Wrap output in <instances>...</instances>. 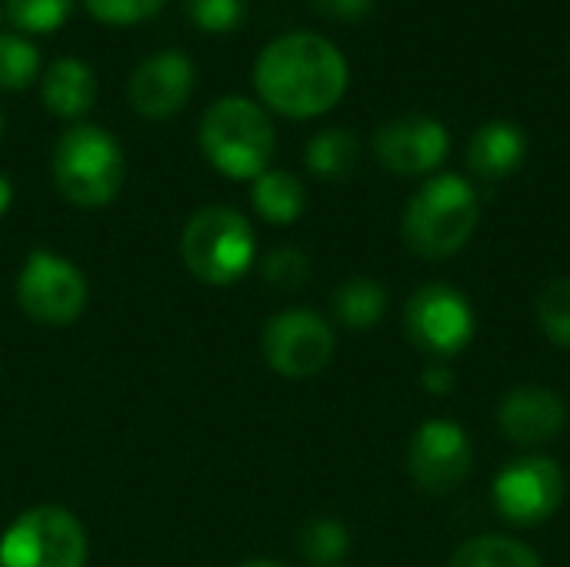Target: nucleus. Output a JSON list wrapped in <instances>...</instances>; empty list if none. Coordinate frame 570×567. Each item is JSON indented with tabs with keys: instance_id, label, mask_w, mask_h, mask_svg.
Wrapping results in <instances>:
<instances>
[{
	"instance_id": "21",
	"label": "nucleus",
	"mask_w": 570,
	"mask_h": 567,
	"mask_svg": "<svg viewBox=\"0 0 570 567\" xmlns=\"http://www.w3.org/2000/svg\"><path fill=\"white\" fill-rule=\"evenodd\" d=\"M304 561L314 567H334L341 565L351 551V535L341 521L334 518H314L311 525H304L301 541H297Z\"/></svg>"
},
{
	"instance_id": "30",
	"label": "nucleus",
	"mask_w": 570,
	"mask_h": 567,
	"mask_svg": "<svg viewBox=\"0 0 570 567\" xmlns=\"http://www.w3.org/2000/svg\"><path fill=\"white\" fill-rule=\"evenodd\" d=\"M10 204H13V187H10V180L0 174V217L10 211Z\"/></svg>"
},
{
	"instance_id": "19",
	"label": "nucleus",
	"mask_w": 570,
	"mask_h": 567,
	"mask_svg": "<svg viewBox=\"0 0 570 567\" xmlns=\"http://www.w3.org/2000/svg\"><path fill=\"white\" fill-rule=\"evenodd\" d=\"M448 567H541V558L531 545L504 535H481L464 541Z\"/></svg>"
},
{
	"instance_id": "15",
	"label": "nucleus",
	"mask_w": 570,
	"mask_h": 567,
	"mask_svg": "<svg viewBox=\"0 0 570 567\" xmlns=\"http://www.w3.org/2000/svg\"><path fill=\"white\" fill-rule=\"evenodd\" d=\"M528 157V134L511 120L484 124L468 144V167L484 180H504L521 170Z\"/></svg>"
},
{
	"instance_id": "5",
	"label": "nucleus",
	"mask_w": 570,
	"mask_h": 567,
	"mask_svg": "<svg viewBox=\"0 0 570 567\" xmlns=\"http://www.w3.org/2000/svg\"><path fill=\"white\" fill-rule=\"evenodd\" d=\"M180 257L197 281L234 284L254 264V231L234 207H200L180 234Z\"/></svg>"
},
{
	"instance_id": "9",
	"label": "nucleus",
	"mask_w": 570,
	"mask_h": 567,
	"mask_svg": "<svg viewBox=\"0 0 570 567\" xmlns=\"http://www.w3.org/2000/svg\"><path fill=\"white\" fill-rule=\"evenodd\" d=\"M17 301L37 324L63 328L80 317L87 304L83 274L60 254L33 251L17 277Z\"/></svg>"
},
{
	"instance_id": "12",
	"label": "nucleus",
	"mask_w": 570,
	"mask_h": 567,
	"mask_svg": "<svg viewBox=\"0 0 570 567\" xmlns=\"http://www.w3.org/2000/svg\"><path fill=\"white\" fill-rule=\"evenodd\" d=\"M451 150V134L438 117L428 114H401L377 127L374 154L377 160L401 177L434 174Z\"/></svg>"
},
{
	"instance_id": "28",
	"label": "nucleus",
	"mask_w": 570,
	"mask_h": 567,
	"mask_svg": "<svg viewBox=\"0 0 570 567\" xmlns=\"http://www.w3.org/2000/svg\"><path fill=\"white\" fill-rule=\"evenodd\" d=\"M311 7L317 13H324L327 20L354 23V20H364L374 10V0H311Z\"/></svg>"
},
{
	"instance_id": "24",
	"label": "nucleus",
	"mask_w": 570,
	"mask_h": 567,
	"mask_svg": "<svg viewBox=\"0 0 570 567\" xmlns=\"http://www.w3.org/2000/svg\"><path fill=\"white\" fill-rule=\"evenodd\" d=\"M538 324L551 344L570 348V277H561L544 287L538 301Z\"/></svg>"
},
{
	"instance_id": "16",
	"label": "nucleus",
	"mask_w": 570,
	"mask_h": 567,
	"mask_svg": "<svg viewBox=\"0 0 570 567\" xmlns=\"http://www.w3.org/2000/svg\"><path fill=\"white\" fill-rule=\"evenodd\" d=\"M43 107L63 120L83 117L97 100V77L87 60L80 57H57L40 80Z\"/></svg>"
},
{
	"instance_id": "7",
	"label": "nucleus",
	"mask_w": 570,
	"mask_h": 567,
	"mask_svg": "<svg viewBox=\"0 0 570 567\" xmlns=\"http://www.w3.org/2000/svg\"><path fill=\"white\" fill-rule=\"evenodd\" d=\"M474 307L468 294H461L454 284L431 281L417 287L404 304V334L407 341L431 354L434 361H448L461 354L474 341Z\"/></svg>"
},
{
	"instance_id": "2",
	"label": "nucleus",
	"mask_w": 570,
	"mask_h": 567,
	"mask_svg": "<svg viewBox=\"0 0 570 567\" xmlns=\"http://www.w3.org/2000/svg\"><path fill=\"white\" fill-rule=\"evenodd\" d=\"M481 221V201L461 174H434L414 190L404 207L401 234L411 254L424 261H448L468 247Z\"/></svg>"
},
{
	"instance_id": "20",
	"label": "nucleus",
	"mask_w": 570,
	"mask_h": 567,
	"mask_svg": "<svg viewBox=\"0 0 570 567\" xmlns=\"http://www.w3.org/2000/svg\"><path fill=\"white\" fill-rule=\"evenodd\" d=\"M361 157L357 137L344 127H327L321 134L311 137L307 150H304V164L311 174L324 177V180H341L354 170Z\"/></svg>"
},
{
	"instance_id": "10",
	"label": "nucleus",
	"mask_w": 570,
	"mask_h": 567,
	"mask_svg": "<svg viewBox=\"0 0 570 567\" xmlns=\"http://www.w3.org/2000/svg\"><path fill=\"white\" fill-rule=\"evenodd\" d=\"M334 331L331 324L304 307L281 311L267 321L261 348L267 364L281 378H314L334 358Z\"/></svg>"
},
{
	"instance_id": "11",
	"label": "nucleus",
	"mask_w": 570,
	"mask_h": 567,
	"mask_svg": "<svg viewBox=\"0 0 570 567\" xmlns=\"http://www.w3.org/2000/svg\"><path fill=\"white\" fill-rule=\"evenodd\" d=\"M474 465V444L458 421L431 418L407 444V475L428 495L454 491Z\"/></svg>"
},
{
	"instance_id": "23",
	"label": "nucleus",
	"mask_w": 570,
	"mask_h": 567,
	"mask_svg": "<svg viewBox=\"0 0 570 567\" xmlns=\"http://www.w3.org/2000/svg\"><path fill=\"white\" fill-rule=\"evenodd\" d=\"M7 20L27 33H50L67 23L73 0H3Z\"/></svg>"
},
{
	"instance_id": "18",
	"label": "nucleus",
	"mask_w": 570,
	"mask_h": 567,
	"mask_svg": "<svg viewBox=\"0 0 570 567\" xmlns=\"http://www.w3.org/2000/svg\"><path fill=\"white\" fill-rule=\"evenodd\" d=\"M334 317L351 331H371L387 311V291L371 277H351L334 291Z\"/></svg>"
},
{
	"instance_id": "31",
	"label": "nucleus",
	"mask_w": 570,
	"mask_h": 567,
	"mask_svg": "<svg viewBox=\"0 0 570 567\" xmlns=\"http://www.w3.org/2000/svg\"><path fill=\"white\" fill-rule=\"evenodd\" d=\"M240 567H284L281 561H267V558H254V561H244Z\"/></svg>"
},
{
	"instance_id": "32",
	"label": "nucleus",
	"mask_w": 570,
	"mask_h": 567,
	"mask_svg": "<svg viewBox=\"0 0 570 567\" xmlns=\"http://www.w3.org/2000/svg\"><path fill=\"white\" fill-rule=\"evenodd\" d=\"M0 137H3V114H0Z\"/></svg>"
},
{
	"instance_id": "8",
	"label": "nucleus",
	"mask_w": 570,
	"mask_h": 567,
	"mask_svg": "<svg viewBox=\"0 0 570 567\" xmlns=\"http://www.w3.org/2000/svg\"><path fill=\"white\" fill-rule=\"evenodd\" d=\"M564 495H568L564 468L544 454L514 458L498 471L491 488V501L498 515L518 528H538L551 521L561 511Z\"/></svg>"
},
{
	"instance_id": "14",
	"label": "nucleus",
	"mask_w": 570,
	"mask_h": 567,
	"mask_svg": "<svg viewBox=\"0 0 570 567\" xmlns=\"http://www.w3.org/2000/svg\"><path fill=\"white\" fill-rule=\"evenodd\" d=\"M568 424V404L551 388H514L498 408V428L511 444L538 448L554 441Z\"/></svg>"
},
{
	"instance_id": "6",
	"label": "nucleus",
	"mask_w": 570,
	"mask_h": 567,
	"mask_svg": "<svg viewBox=\"0 0 570 567\" xmlns=\"http://www.w3.org/2000/svg\"><path fill=\"white\" fill-rule=\"evenodd\" d=\"M87 531L57 505L23 511L0 538V567H83Z\"/></svg>"
},
{
	"instance_id": "27",
	"label": "nucleus",
	"mask_w": 570,
	"mask_h": 567,
	"mask_svg": "<svg viewBox=\"0 0 570 567\" xmlns=\"http://www.w3.org/2000/svg\"><path fill=\"white\" fill-rule=\"evenodd\" d=\"M167 0H83L94 20L110 23V27H130L150 20Z\"/></svg>"
},
{
	"instance_id": "22",
	"label": "nucleus",
	"mask_w": 570,
	"mask_h": 567,
	"mask_svg": "<svg viewBox=\"0 0 570 567\" xmlns=\"http://www.w3.org/2000/svg\"><path fill=\"white\" fill-rule=\"evenodd\" d=\"M40 74V50L17 33H0V90H23Z\"/></svg>"
},
{
	"instance_id": "4",
	"label": "nucleus",
	"mask_w": 570,
	"mask_h": 567,
	"mask_svg": "<svg viewBox=\"0 0 570 567\" xmlns=\"http://www.w3.org/2000/svg\"><path fill=\"white\" fill-rule=\"evenodd\" d=\"M50 174L57 190L77 207H104L110 204L127 177V160L114 134L94 124H73L60 134Z\"/></svg>"
},
{
	"instance_id": "29",
	"label": "nucleus",
	"mask_w": 570,
	"mask_h": 567,
	"mask_svg": "<svg viewBox=\"0 0 570 567\" xmlns=\"http://www.w3.org/2000/svg\"><path fill=\"white\" fill-rule=\"evenodd\" d=\"M421 381H424L428 394H451L454 391V371L444 361H431L424 368V378Z\"/></svg>"
},
{
	"instance_id": "26",
	"label": "nucleus",
	"mask_w": 570,
	"mask_h": 567,
	"mask_svg": "<svg viewBox=\"0 0 570 567\" xmlns=\"http://www.w3.org/2000/svg\"><path fill=\"white\" fill-rule=\"evenodd\" d=\"M261 277H264L267 284L281 287V291H294V287H301V284L311 277V261H307V254L297 251V247H277V251H271V254L264 257Z\"/></svg>"
},
{
	"instance_id": "17",
	"label": "nucleus",
	"mask_w": 570,
	"mask_h": 567,
	"mask_svg": "<svg viewBox=\"0 0 570 567\" xmlns=\"http://www.w3.org/2000/svg\"><path fill=\"white\" fill-rule=\"evenodd\" d=\"M250 201H254V211L267 224H294L307 207V190L287 170H264L254 180Z\"/></svg>"
},
{
	"instance_id": "1",
	"label": "nucleus",
	"mask_w": 570,
	"mask_h": 567,
	"mask_svg": "<svg viewBox=\"0 0 570 567\" xmlns=\"http://www.w3.org/2000/svg\"><path fill=\"white\" fill-rule=\"evenodd\" d=\"M254 90L271 110L311 120L341 104L347 90V60L321 33H284L257 53Z\"/></svg>"
},
{
	"instance_id": "3",
	"label": "nucleus",
	"mask_w": 570,
	"mask_h": 567,
	"mask_svg": "<svg viewBox=\"0 0 570 567\" xmlns=\"http://www.w3.org/2000/svg\"><path fill=\"white\" fill-rule=\"evenodd\" d=\"M200 150L214 170L230 180H257L274 157V124L247 97H220L200 117Z\"/></svg>"
},
{
	"instance_id": "25",
	"label": "nucleus",
	"mask_w": 570,
	"mask_h": 567,
	"mask_svg": "<svg viewBox=\"0 0 570 567\" xmlns=\"http://www.w3.org/2000/svg\"><path fill=\"white\" fill-rule=\"evenodd\" d=\"M184 13L194 27L207 33H224L244 23L247 3L244 0H184Z\"/></svg>"
},
{
	"instance_id": "13",
	"label": "nucleus",
	"mask_w": 570,
	"mask_h": 567,
	"mask_svg": "<svg viewBox=\"0 0 570 567\" xmlns=\"http://www.w3.org/2000/svg\"><path fill=\"white\" fill-rule=\"evenodd\" d=\"M190 90L194 60L177 50H160L134 67L127 80V104L147 120H164L190 100Z\"/></svg>"
}]
</instances>
